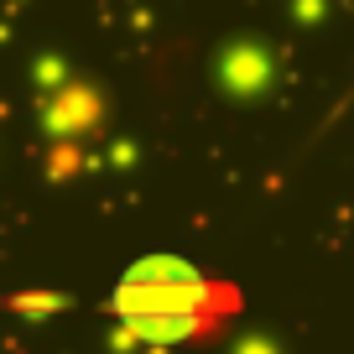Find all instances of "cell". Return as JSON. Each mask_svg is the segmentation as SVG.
Wrapping results in <instances>:
<instances>
[{
  "label": "cell",
  "instance_id": "1",
  "mask_svg": "<svg viewBox=\"0 0 354 354\" xmlns=\"http://www.w3.org/2000/svg\"><path fill=\"white\" fill-rule=\"evenodd\" d=\"M214 287L177 255H146L115 287V313L146 339H183L203 328L214 308Z\"/></svg>",
  "mask_w": 354,
  "mask_h": 354
}]
</instances>
